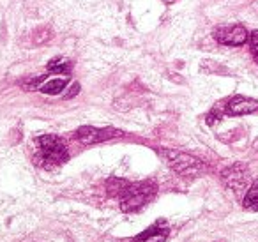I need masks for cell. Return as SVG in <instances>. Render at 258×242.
<instances>
[{"label": "cell", "mask_w": 258, "mask_h": 242, "mask_svg": "<svg viewBox=\"0 0 258 242\" xmlns=\"http://www.w3.org/2000/svg\"><path fill=\"white\" fill-rule=\"evenodd\" d=\"M161 157L170 164L173 171L180 175V177H187V178H195L200 177L207 171L204 161H200L198 157L191 156L186 152H179V150H170V149H161L159 150Z\"/></svg>", "instance_id": "6da1fadb"}, {"label": "cell", "mask_w": 258, "mask_h": 242, "mask_svg": "<svg viewBox=\"0 0 258 242\" xmlns=\"http://www.w3.org/2000/svg\"><path fill=\"white\" fill-rule=\"evenodd\" d=\"M37 149H39V164L46 168L58 166L69 159L68 149H66L64 140L55 135H44L37 138Z\"/></svg>", "instance_id": "7a4b0ae2"}, {"label": "cell", "mask_w": 258, "mask_h": 242, "mask_svg": "<svg viewBox=\"0 0 258 242\" xmlns=\"http://www.w3.org/2000/svg\"><path fill=\"white\" fill-rule=\"evenodd\" d=\"M156 195L154 182H135L127 184V188L120 195V209L124 212H135L142 209L147 202H151Z\"/></svg>", "instance_id": "3957f363"}, {"label": "cell", "mask_w": 258, "mask_h": 242, "mask_svg": "<svg viewBox=\"0 0 258 242\" xmlns=\"http://www.w3.org/2000/svg\"><path fill=\"white\" fill-rule=\"evenodd\" d=\"M221 178L232 191L240 193L247 188V184H249V170H247L246 164L235 163L221 171Z\"/></svg>", "instance_id": "277c9868"}, {"label": "cell", "mask_w": 258, "mask_h": 242, "mask_svg": "<svg viewBox=\"0 0 258 242\" xmlns=\"http://www.w3.org/2000/svg\"><path fill=\"white\" fill-rule=\"evenodd\" d=\"M214 37L218 43L226 46H242L247 41V30L242 25H230V27H218L214 30Z\"/></svg>", "instance_id": "5b68a950"}, {"label": "cell", "mask_w": 258, "mask_h": 242, "mask_svg": "<svg viewBox=\"0 0 258 242\" xmlns=\"http://www.w3.org/2000/svg\"><path fill=\"white\" fill-rule=\"evenodd\" d=\"M118 135H122V133L115 131V129H110V128L97 129V128H92V126H83V128H80L78 133H76V138L82 143H85V145H94V143L104 142V140H110Z\"/></svg>", "instance_id": "8992f818"}, {"label": "cell", "mask_w": 258, "mask_h": 242, "mask_svg": "<svg viewBox=\"0 0 258 242\" xmlns=\"http://www.w3.org/2000/svg\"><path fill=\"white\" fill-rule=\"evenodd\" d=\"M258 111V101L251 99V97L235 96L230 101H226L225 113L226 115H247Z\"/></svg>", "instance_id": "52a82bcc"}, {"label": "cell", "mask_w": 258, "mask_h": 242, "mask_svg": "<svg viewBox=\"0 0 258 242\" xmlns=\"http://www.w3.org/2000/svg\"><path fill=\"white\" fill-rule=\"evenodd\" d=\"M168 228H166L165 221L152 224L149 230H145L144 233H140L138 237H135L133 242H166L168 238Z\"/></svg>", "instance_id": "ba28073f"}, {"label": "cell", "mask_w": 258, "mask_h": 242, "mask_svg": "<svg viewBox=\"0 0 258 242\" xmlns=\"http://www.w3.org/2000/svg\"><path fill=\"white\" fill-rule=\"evenodd\" d=\"M244 207L249 210H258V178L253 182V186L249 188V191L244 196Z\"/></svg>", "instance_id": "9c48e42d"}, {"label": "cell", "mask_w": 258, "mask_h": 242, "mask_svg": "<svg viewBox=\"0 0 258 242\" xmlns=\"http://www.w3.org/2000/svg\"><path fill=\"white\" fill-rule=\"evenodd\" d=\"M66 80L64 78H55V80H50V82H46L43 87H41V92L44 94H50V96H55V94L62 92L66 87Z\"/></svg>", "instance_id": "30bf717a"}, {"label": "cell", "mask_w": 258, "mask_h": 242, "mask_svg": "<svg viewBox=\"0 0 258 242\" xmlns=\"http://www.w3.org/2000/svg\"><path fill=\"white\" fill-rule=\"evenodd\" d=\"M129 182L124 180V178H110L106 184V189L108 193H110L111 196H120L122 191H124L125 188H127Z\"/></svg>", "instance_id": "8fae6325"}, {"label": "cell", "mask_w": 258, "mask_h": 242, "mask_svg": "<svg viewBox=\"0 0 258 242\" xmlns=\"http://www.w3.org/2000/svg\"><path fill=\"white\" fill-rule=\"evenodd\" d=\"M51 73H69L71 71V64L64 58H53V60L48 64Z\"/></svg>", "instance_id": "7c38bea8"}, {"label": "cell", "mask_w": 258, "mask_h": 242, "mask_svg": "<svg viewBox=\"0 0 258 242\" xmlns=\"http://www.w3.org/2000/svg\"><path fill=\"white\" fill-rule=\"evenodd\" d=\"M249 41V48H251V53H253V58L258 62V30H253L247 37Z\"/></svg>", "instance_id": "4fadbf2b"}]
</instances>
